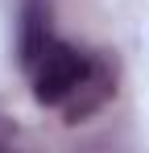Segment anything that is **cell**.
<instances>
[{"mask_svg":"<svg viewBox=\"0 0 149 153\" xmlns=\"http://www.w3.org/2000/svg\"><path fill=\"white\" fill-rule=\"evenodd\" d=\"M17 62L33 100L58 112L66 124H83L116 95V71L104 54L66 42L50 21L46 0H21L17 13Z\"/></svg>","mask_w":149,"mask_h":153,"instance_id":"6da1fadb","label":"cell"},{"mask_svg":"<svg viewBox=\"0 0 149 153\" xmlns=\"http://www.w3.org/2000/svg\"><path fill=\"white\" fill-rule=\"evenodd\" d=\"M8 145H17V128H13V120L0 116V149H8Z\"/></svg>","mask_w":149,"mask_h":153,"instance_id":"7a4b0ae2","label":"cell"}]
</instances>
